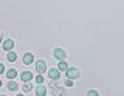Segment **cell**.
I'll list each match as a JSON object with an SVG mask.
<instances>
[{"label":"cell","instance_id":"cell-1","mask_svg":"<svg viewBox=\"0 0 124 96\" xmlns=\"http://www.w3.org/2000/svg\"><path fill=\"white\" fill-rule=\"evenodd\" d=\"M54 57H56V59H59V62H62V60L67 57V53H65L62 48H56V50H54Z\"/></svg>","mask_w":124,"mask_h":96},{"label":"cell","instance_id":"cell-2","mask_svg":"<svg viewBox=\"0 0 124 96\" xmlns=\"http://www.w3.org/2000/svg\"><path fill=\"white\" fill-rule=\"evenodd\" d=\"M36 71L39 73V74H42V73L46 71V65H45L44 60H37V64H36Z\"/></svg>","mask_w":124,"mask_h":96},{"label":"cell","instance_id":"cell-3","mask_svg":"<svg viewBox=\"0 0 124 96\" xmlns=\"http://www.w3.org/2000/svg\"><path fill=\"white\" fill-rule=\"evenodd\" d=\"M79 76V71L76 70V68H68L67 70V78L71 81V79H75V78H78Z\"/></svg>","mask_w":124,"mask_h":96},{"label":"cell","instance_id":"cell-4","mask_svg":"<svg viewBox=\"0 0 124 96\" xmlns=\"http://www.w3.org/2000/svg\"><path fill=\"white\" fill-rule=\"evenodd\" d=\"M13 47H14V40H13V39H8V40L3 42V50H6L8 53L13 50Z\"/></svg>","mask_w":124,"mask_h":96},{"label":"cell","instance_id":"cell-5","mask_svg":"<svg viewBox=\"0 0 124 96\" xmlns=\"http://www.w3.org/2000/svg\"><path fill=\"white\" fill-rule=\"evenodd\" d=\"M48 76L51 79H59V76H61V73L57 68H50V71H48Z\"/></svg>","mask_w":124,"mask_h":96},{"label":"cell","instance_id":"cell-6","mask_svg":"<svg viewBox=\"0 0 124 96\" xmlns=\"http://www.w3.org/2000/svg\"><path fill=\"white\" fill-rule=\"evenodd\" d=\"M33 54L31 53H26V54H23V64L25 65H30V64H33Z\"/></svg>","mask_w":124,"mask_h":96},{"label":"cell","instance_id":"cell-7","mask_svg":"<svg viewBox=\"0 0 124 96\" xmlns=\"http://www.w3.org/2000/svg\"><path fill=\"white\" fill-rule=\"evenodd\" d=\"M20 78H22V81H23V82H30V81L33 79V74H31L30 71H23L22 74H20Z\"/></svg>","mask_w":124,"mask_h":96},{"label":"cell","instance_id":"cell-8","mask_svg":"<svg viewBox=\"0 0 124 96\" xmlns=\"http://www.w3.org/2000/svg\"><path fill=\"white\" fill-rule=\"evenodd\" d=\"M51 93L54 96H61V95H64L65 91H64V88H62V87H53L51 88Z\"/></svg>","mask_w":124,"mask_h":96},{"label":"cell","instance_id":"cell-9","mask_svg":"<svg viewBox=\"0 0 124 96\" xmlns=\"http://www.w3.org/2000/svg\"><path fill=\"white\" fill-rule=\"evenodd\" d=\"M46 95V88L44 85H39L36 88V96H45Z\"/></svg>","mask_w":124,"mask_h":96},{"label":"cell","instance_id":"cell-10","mask_svg":"<svg viewBox=\"0 0 124 96\" xmlns=\"http://www.w3.org/2000/svg\"><path fill=\"white\" fill-rule=\"evenodd\" d=\"M57 70H59V71H67V70H68V65H67V62H65V60L59 62V65H57Z\"/></svg>","mask_w":124,"mask_h":96},{"label":"cell","instance_id":"cell-11","mask_svg":"<svg viewBox=\"0 0 124 96\" xmlns=\"http://www.w3.org/2000/svg\"><path fill=\"white\" fill-rule=\"evenodd\" d=\"M6 76H8V79L13 81L16 76H17V70H13V68H11V70H8V71H6Z\"/></svg>","mask_w":124,"mask_h":96},{"label":"cell","instance_id":"cell-12","mask_svg":"<svg viewBox=\"0 0 124 96\" xmlns=\"http://www.w3.org/2000/svg\"><path fill=\"white\" fill-rule=\"evenodd\" d=\"M6 59L9 60V62H14V60L17 59V54H16L14 51H9V53H8V56H6Z\"/></svg>","mask_w":124,"mask_h":96},{"label":"cell","instance_id":"cell-13","mask_svg":"<svg viewBox=\"0 0 124 96\" xmlns=\"http://www.w3.org/2000/svg\"><path fill=\"white\" fill-rule=\"evenodd\" d=\"M22 90H23V93H28V91L33 90V85L28 84V82H25V84H23V87H22Z\"/></svg>","mask_w":124,"mask_h":96},{"label":"cell","instance_id":"cell-14","mask_svg":"<svg viewBox=\"0 0 124 96\" xmlns=\"http://www.w3.org/2000/svg\"><path fill=\"white\" fill-rule=\"evenodd\" d=\"M8 88H9L11 91H16L17 90V84H16L14 81H9V82H8Z\"/></svg>","mask_w":124,"mask_h":96},{"label":"cell","instance_id":"cell-15","mask_svg":"<svg viewBox=\"0 0 124 96\" xmlns=\"http://www.w3.org/2000/svg\"><path fill=\"white\" fill-rule=\"evenodd\" d=\"M36 82H37V84H42V82H44V78H42V74H37V76H36Z\"/></svg>","mask_w":124,"mask_h":96},{"label":"cell","instance_id":"cell-16","mask_svg":"<svg viewBox=\"0 0 124 96\" xmlns=\"http://www.w3.org/2000/svg\"><path fill=\"white\" fill-rule=\"evenodd\" d=\"M87 96H99V95H98V91H96V90H90L87 93Z\"/></svg>","mask_w":124,"mask_h":96},{"label":"cell","instance_id":"cell-17","mask_svg":"<svg viewBox=\"0 0 124 96\" xmlns=\"http://www.w3.org/2000/svg\"><path fill=\"white\" fill-rule=\"evenodd\" d=\"M64 84H65V85H67V87H71V85H73V81H70V79H67V81H65Z\"/></svg>","mask_w":124,"mask_h":96},{"label":"cell","instance_id":"cell-18","mask_svg":"<svg viewBox=\"0 0 124 96\" xmlns=\"http://www.w3.org/2000/svg\"><path fill=\"white\" fill-rule=\"evenodd\" d=\"M3 71H5V67H3V64H0V74H2Z\"/></svg>","mask_w":124,"mask_h":96},{"label":"cell","instance_id":"cell-19","mask_svg":"<svg viewBox=\"0 0 124 96\" xmlns=\"http://www.w3.org/2000/svg\"><path fill=\"white\" fill-rule=\"evenodd\" d=\"M0 42H2V34H0Z\"/></svg>","mask_w":124,"mask_h":96},{"label":"cell","instance_id":"cell-20","mask_svg":"<svg viewBox=\"0 0 124 96\" xmlns=\"http://www.w3.org/2000/svg\"><path fill=\"white\" fill-rule=\"evenodd\" d=\"M17 96H23V95H22V93H20V95H17Z\"/></svg>","mask_w":124,"mask_h":96},{"label":"cell","instance_id":"cell-21","mask_svg":"<svg viewBox=\"0 0 124 96\" xmlns=\"http://www.w3.org/2000/svg\"><path fill=\"white\" fill-rule=\"evenodd\" d=\"M0 87H2V81H0Z\"/></svg>","mask_w":124,"mask_h":96},{"label":"cell","instance_id":"cell-22","mask_svg":"<svg viewBox=\"0 0 124 96\" xmlns=\"http://www.w3.org/2000/svg\"><path fill=\"white\" fill-rule=\"evenodd\" d=\"M0 96H5V95H0Z\"/></svg>","mask_w":124,"mask_h":96}]
</instances>
